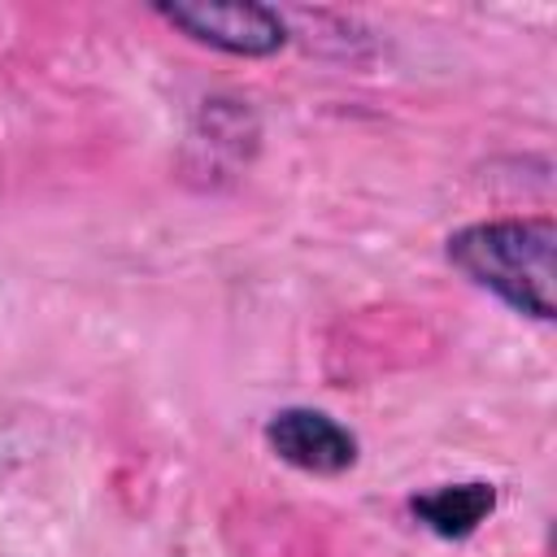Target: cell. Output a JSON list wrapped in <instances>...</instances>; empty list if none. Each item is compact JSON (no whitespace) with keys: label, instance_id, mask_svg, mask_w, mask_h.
<instances>
[{"label":"cell","instance_id":"1","mask_svg":"<svg viewBox=\"0 0 557 557\" xmlns=\"http://www.w3.org/2000/svg\"><path fill=\"white\" fill-rule=\"evenodd\" d=\"M444 257L466 283L496 296L505 309L535 322H553V218H487L457 226L444 239Z\"/></svg>","mask_w":557,"mask_h":557},{"label":"cell","instance_id":"2","mask_svg":"<svg viewBox=\"0 0 557 557\" xmlns=\"http://www.w3.org/2000/svg\"><path fill=\"white\" fill-rule=\"evenodd\" d=\"M152 13L174 26L178 35L226 52V57H274L287 44V17L270 4L235 0V4H213V0H174V4H152Z\"/></svg>","mask_w":557,"mask_h":557},{"label":"cell","instance_id":"3","mask_svg":"<svg viewBox=\"0 0 557 557\" xmlns=\"http://www.w3.org/2000/svg\"><path fill=\"white\" fill-rule=\"evenodd\" d=\"M265 448L292 470L331 479L357 466V435L322 409L287 405L265 418Z\"/></svg>","mask_w":557,"mask_h":557},{"label":"cell","instance_id":"4","mask_svg":"<svg viewBox=\"0 0 557 557\" xmlns=\"http://www.w3.org/2000/svg\"><path fill=\"white\" fill-rule=\"evenodd\" d=\"M409 513L418 518V527H426L440 540H470L496 513V487L483 479L440 483L431 492H418L409 500Z\"/></svg>","mask_w":557,"mask_h":557}]
</instances>
